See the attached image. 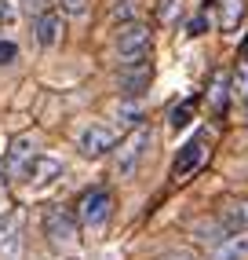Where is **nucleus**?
<instances>
[{
	"label": "nucleus",
	"mask_w": 248,
	"mask_h": 260,
	"mask_svg": "<svg viewBox=\"0 0 248 260\" xmlns=\"http://www.w3.org/2000/svg\"><path fill=\"white\" fill-rule=\"evenodd\" d=\"M113 48H117V55H120L124 66H143L146 55L153 51V33H150L146 22H124L117 29Z\"/></svg>",
	"instance_id": "f257e3e1"
},
{
	"label": "nucleus",
	"mask_w": 248,
	"mask_h": 260,
	"mask_svg": "<svg viewBox=\"0 0 248 260\" xmlns=\"http://www.w3.org/2000/svg\"><path fill=\"white\" fill-rule=\"evenodd\" d=\"M150 143H153V132L146 128V125H139L128 140L120 143V150H117V176L120 180H128V176H135V169H139V161L146 158V150H150Z\"/></svg>",
	"instance_id": "f03ea898"
},
{
	"label": "nucleus",
	"mask_w": 248,
	"mask_h": 260,
	"mask_svg": "<svg viewBox=\"0 0 248 260\" xmlns=\"http://www.w3.org/2000/svg\"><path fill=\"white\" fill-rule=\"evenodd\" d=\"M44 235L51 238L55 249H77V220L62 205H51L44 213Z\"/></svg>",
	"instance_id": "7ed1b4c3"
},
{
	"label": "nucleus",
	"mask_w": 248,
	"mask_h": 260,
	"mask_svg": "<svg viewBox=\"0 0 248 260\" xmlns=\"http://www.w3.org/2000/svg\"><path fill=\"white\" fill-rule=\"evenodd\" d=\"M204 154H208V128H197V132H193L190 140L183 143L179 158H175V165H172V180H186L190 172L204 161Z\"/></svg>",
	"instance_id": "20e7f679"
},
{
	"label": "nucleus",
	"mask_w": 248,
	"mask_h": 260,
	"mask_svg": "<svg viewBox=\"0 0 248 260\" xmlns=\"http://www.w3.org/2000/svg\"><path fill=\"white\" fill-rule=\"evenodd\" d=\"M110 209H113V194L106 187H95V190H88V194L80 198L77 216H80L84 228H102V223L110 220Z\"/></svg>",
	"instance_id": "39448f33"
},
{
	"label": "nucleus",
	"mask_w": 248,
	"mask_h": 260,
	"mask_svg": "<svg viewBox=\"0 0 248 260\" xmlns=\"http://www.w3.org/2000/svg\"><path fill=\"white\" fill-rule=\"evenodd\" d=\"M80 154L84 158H102V154H110L113 147H117V132L110 128V125H88L84 132H80Z\"/></svg>",
	"instance_id": "423d86ee"
},
{
	"label": "nucleus",
	"mask_w": 248,
	"mask_h": 260,
	"mask_svg": "<svg viewBox=\"0 0 248 260\" xmlns=\"http://www.w3.org/2000/svg\"><path fill=\"white\" fill-rule=\"evenodd\" d=\"M33 158H37V143H33L29 136L11 140V147H8V154H4V176H11V180L26 176V165H29Z\"/></svg>",
	"instance_id": "0eeeda50"
},
{
	"label": "nucleus",
	"mask_w": 248,
	"mask_h": 260,
	"mask_svg": "<svg viewBox=\"0 0 248 260\" xmlns=\"http://www.w3.org/2000/svg\"><path fill=\"white\" fill-rule=\"evenodd\" d=\"M208 260H248V231H226L208 246Z\"/></svg>",
	"instance_id": "6e6552de"
},
{
	"label": "nucleus",
	"mask_w": 248,
	"mask_h": 260,
	"mask_svg": "<svg viewBox=\"0 0 248 260\" xmlns=\"http://www.w3.org/2000/svg\"><path fill=\"white\" fill-rule=\"evenodd\" d=\"M33 33H37V44L40 48H55L62 41V11H37V26H33Z\"/></svg>",
	"instance_id": "1a4fd4ad"
},
{
	"label": "nucleus",
	"mask_w": 248,
	"mask_h": 260,
	"mask_svg": "<svg viewBox=\"0 0 248 260\" xmlns=\"http://www.w3.org/2000/svg\"><path fill=\"white\" fill-rule=\"evenodd\" d=\"M219 223H223V231H248V202H244V198L223 202Z\"/></svg>",
	"instance_id": "9d476101"
},
{
	"label": "nucleus",
	"mask_w": 248,
	"mask_h": 260,
	"mask_svg": "<svg viewBox=\"0 0 248 260\" xmlns=\"http://www.w3.org/2000/svg\"><path fill=\"white\" fill-rule=\"evenodd\" d=\"M62 176V161L59 158H44V154H37L29 165H26V180L29 183H51Z\"/></svg>",
	"instance_id": "9b49d317"
},
{
	"label": "nucleus",
	"mask_w": 248,
	"mask_h": 260,
	"mask_svg": "<svg viewBox=\"0 0 248 260\" xmlns=\"http://www.w3.org/2000/svg\"><path fill=\"white\" fill-rule=\"evenodd\" d=\"M244 19V0H219V29H237Z\"/></svg>",
	"instance_id": "f8f14e48"
},
{
	"label": "nucleus",
	"mask_w": 248,
	"mask_h": 260,
	"mask_svg": "<svg viewBox=\"0 0 248 260\" xmlns=\"http://www.w3.org/2000/svg\"><path fill=\"white\" fill-rule=\"evenodd\" d=\"M226 88H230V77L219 70L216 77H212V84H208V107L216 110V114H223V110H226V95H230Z\"/></svg>",
	"instance_id": "ddd939ff"
},
{
	"label": "nucleus",
	"mask_w": 248,
	"mask_h": 260,
	"mask_svg": "<svg viewBox=\"0 0 248 260\" xmlns=\"http://www.w3.org/2000/svg\"><path fill=\"white\" fill-rule=\"evenodd\" d=\"M179 11H183V0H161V4H157V19H161V22H175Z\"/></svg>",
	"instance_id": "4468645a"
},
{
	"label": "nucleus",
	"mask_w": 248,
	"mask_h": 260,
	"mask_svg": "<svg viewBox=\"0 0 248 260\" xmlns=\"http://www.w3.org/2000/svg\"><path fill=\"white\" fill-rule=\"evenodd\" d=\"M190 117H193V99H186L183 107H175V110L168 114V121H172V128H183V125H190Z\"/></svg>",
	"instance_id": "2eb2a0df"
},
{
	"label": "nucleus",
	"mask_w": 248,
	"mask_h": 260,
	"mask_svg": "<svg viewBox=\"0 0 248 260\" xmlns=\"http://www.w3.org/2000/svg\"><path fill=\"white\" fill-rule=\"evenodd\" d=\"M234 95L248 99V59H241L237 70H234Z\"/></svg>",
	"instance_id": "dca6fc26"
},
{
	"label": "nucleus",
	"mask_w": 248,
	"mask_h": 260,
	"mask_svg": "<svg viewBox=\"0 0 248 260\" xmlns=\"http://www.w3.org/2000/svg\"><path fill=\"white\" fill-rule=\"evenodd\" d=\"M59 4H62L66 15H84L88 11V0H59Z\"/></svg>",
	"instance_id": "f3484780"
},
{
	"label": "nucleus",
	"mask_w": 248,
	"mask_h": 260,
	"mask_svg": "<svg viewBox=\"0 0 248 260\" xmlns=\"http://www.w3.org/2000/svg\"><path fill=\"white\" fill-rule=\"evenodd\" d=\"M15 55H19V48H15L11 41H0V66H8Z\"/></svg>",
	"instance_id": "a211bd4d"
},
{
	"label": "nucleus",
	"mask_w": 248,
	"mask_h": 260,
	"mask_svg": "<svg viewBox=\"0 0 248 260\" xmlns=\"http://www.w3.org/2000/svg\"><path fill=\"white\" fill-rule=\"evenodd\" d=\"M0 22H15V8H11V0H0Z\"/></svg>",
	"instance_id": "6ab92c4d"
},
{
	"label": "nucleus",
	"mask_w": 248,
	"mask_h": 260,
	"mask_svg": "<svg viewBox=\"0 0 248 260\" xmlns=\"http://www.w3.org/2000/svg\"><path fill=\"white\" fill-rule=\"evenodd\" d=\"M19 4H22L26 11H44V8H48V0H19Z\"/></svg>",
	"instance_id": "aec40b11"
},
{
	"label": "nucleus",
	"mask_w": 248,
	"mask_h": 260,
	"mask_svg": "<svg viewBox=\"0 0 248 260\" xmlns=\"http://www.w3.org/2000/svg\"><path fill=\"white\" fill-rule=\"evenodd\" d=\"M172 260H190V256H172Z\"/></svg>",
	"instance_id": "412c9836"
}]
</instances>
